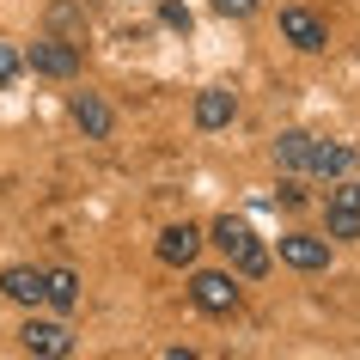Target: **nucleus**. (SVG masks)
I'll list each match as a JSON object with an SVG mask.
<instances>
[{
    "label": "nucleus",
    "mask_w": 360,
    "mask_h": 360,
    "mask_svg": "<svg viewBox=\"0 0 360 360\" xmlns=\"http://www.w3.org/2000/svg\"><path fill=\"white\" fill-rule=\"evenodd\" d=\"M31 68H37V74H49V79H74L79 74V49L74 43H61V37H43V43H31Z\"/></svg>",
    "instance_id": "nucleus-3"
},
{
    "label": "nucleus",
    "mask_w": 360,
    "mask_h": 360,
    "mask_svg": "<svg viewBox=\"0 0 360 360\" xmlns=\"http://www.w3.org/2000/svg\"><path fill=\"white\" fill-rule=\"evenodd\" d=\"M74 122L92 134V141H104V134H110V104H104L98 92H79L74 98Z\"/></svg>",
    "instance_id": "nucleus-12"
},
{
    "label": "nucleus",
    "mask_w": 360,
    "mask_h": 360,
    "mask_svg": "<svg viewBox=\"0 0 360 360\" xmlns=\"http://www.w3.org/2000/svg\"><path fill=\"white\" fill-rule=\"evenodd\" d=\"M19 74V56H13V49H6V43H0V86H6V79Z\"/></svg>",
    "instance_id": "nucleus-17"
},
{
    "label": "nucleus",
    "mask_w": 360,
    "mask_h": 360,
    "mask_svg": "<svg viewBox=\"0 0 360 360\" xmlns=\"http://www.w3.org/2000/svg\"><path fill=\"white\" fill-rule=\"evenodd\" d=\"M214 245L238 263V275H269V250L257 245V232H250L245 220H232V214H226V220H214Z\"/></svg>",
    "instance_id": "nucleus-1"
},
{
    "label": "nucleus",
    "mask_w": 360,
    "mask_h": 360,
    "mask_svg": "<svg viewBox=\"0 0 360 360\" xmlns=\"http://www.w3.org/2000/svg\"><path fill=\"white\" fill-rule=\"evenodd\" d=\"M281 263L287 269H323V263H330V245L311 238V232H287V238H281Z\"/></svg>",
    "instance_id": "nucleus-8"
},
{
    "label": "nucleus",
    "mask_w": 360,
    "mask_h": 360,
    "mask_svg": "<svg viewBox=\"0 0 360 360\" xmlns=\"http://www.w3.org/2000/svg\"><path fill=\"white\" fill-rule=\"evenodd\" d=\"M214 6H220L226 19H250V13H257V0H214Z\"/></svg>",
    "instance_id": "nucleus-16"
},
{
    "label": "nucleus",
    "mask_w": 360,
    "mask_h": 360,
    "mask_svg": "<svg viewBox=\"0 0 360 360\" xmlns=\"http://www.w3.org/2000/svg\"><path fill=\"white\" fill-rule=\"evenodd\" d=\"M43 305H56V311H74L79 305V275L74 269H49L43 275Z\"/></svg>",
    "instance_id": "nucleus-11"
},
{
    "label": "nucleus",
    "mask_w": 360,
    "mask_h": 360,
    "mask_svg": "<svg viewBox=\"0 0 360 360\" xmlns=\"http://www.w3.org/2000/svg\"><path fill=\"white\" fill-rule=\"evenodd\" d=\"M19 342H25V354H43V360H61L68 348H74L68 323H56V318H31V323L19 330Z\"/></svg>",
    "instance_id": "nucleus-2"
},
{
    "label": "nucleus",
    "mask_w": 360,
    "mask_h": 360,
    "mask_svg": "<svg viewBox=\"0 0 360 360\" xmlns=\"http://www.w3.org/2000/svg\"><path fill=\"white\" fill-rule=\"evenodd\" d=\"M348 165H354V147H342V141H311L305 171H318V177H342Z\"/></svg>",
    "instance_id": "nucleus-10"
},
{
    "label": "nucleus",
    "mask_w": 360,
    "mask_h": 360,
    "mask_svg": "<svg viewBox=\"0 0 360 360\" xmlns=\"http://www.w3.org/2000/svg\"><path fill=\"white\" fill-rule=\"evenodd\" d=\"M275 159H281L287 171H305V159H311V134H305V129H287L281 141H275Z\"/></svg>",
    "instance_id": "nucleus-14"
},
{
    "label": "nucleus",
    "mask_w": 360,
    "mask_h": 360,
    "mask_svg": "<svg viewBox=\"0 0 360 360\" xmlns=\"http://www.w3.org/2000/svg\"><path fill=\"white\" fill-rule=\"evenodd\" d=\"M0 293L19 300V305H43V275L37 269H6V275H0Z\"/></svg>",
    "instance_id": "nucleus-13"
},
{
    "label": "nucleus",
    "mask_w": 360,
    "mask_h": 360,
    "mask_svg": "<svg viewBox=\"0 0 360 360\" xmlns=\"http://www.w3.org/2000/svg\"><path fill=\"white\" fill-rule=\"evenodd\" d=\"M190 300L202 305V311H214V318H226L232 305H238V287H232V275H220V269H202L190 287Z\"/></svg>",
    "instance_id": "nucleus-4"
},
{
    "label": "nucleus",
    "mask_w": 360,
    "mask_h": 360,
    "mask_svg": "<svg viewBox=\"0 0 360 360\" xmlns=\"http://www.w3.org/2000/svg\"><path fill=\"white\" fill-rule=\"evenodd\" d=\"M195 257H202V232H195V226H165V232H159V263L190 269Z\"/></svg>",
    "instance_id": "nucleus-6"
},
{
    "label": "nucleus",
    "mask_w": 360,
    "mask_h": 360,
    "mask_svg": "<svg viewBox=\"0 0 360 360\" xmlns=\"http://www.w3.org/2000/svg\"><path fill=\"white\" fill-rule=\"evenodd\" d=\"M232 116H238V98H232V92H220V86L195 98V129H208V134H214V129H226Z\"/></svg>",
    "instance_id": "nucleus-9"
},
{
    "label": "nucleus",
    "mask_w": 360,
    "mask_h": 360,
    "mask_svg": "<svg viewBox=\"0 0 360 360\" xmlns=\"http://www.w3.org/2000/svg\"><path fill=\"white\" fill-rule=\"evenodd\" d=\"M159 19H165L171 31H190V25H195V19H190V6H184V0H165V6H159Z\"/></svg>",
    "instance_id": "nucleus-15"
},
{
    "label": "nucleus",
    "mask_w": 360,
    "mask_h": 360,
    "mask_svg": "<svg viewBox=\"0 0 360 360\" xmlns=\"http://www.w3.org/2000/svg\"><path fill=\"white\" fill-rule=\"evenodd\" d=\"M281 37L293 43V49H323V25H318V13H305V6H287L281 13Z\"/></svg>",
    "instance_id": "nucleus-7"
},
{
    "label": "nucleus",
    "mask_w": 360,
    "mask_h": 360,
    "mask_svg": "<svg viewBox=\"0 0 360 360\" xmlns=\"http://www.w3.org/2000/svg\"><path fill=\"white\" fill-rule=\"evenodd\" d=\"M330 238H360V184L330 190Z\"/></svg>",
    "instance_id": "nucleus-5"
}]
</instances>
